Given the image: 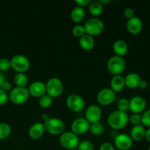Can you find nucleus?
Masks as SVG:
<instances>
[{"label": "nucleus", "instance_id": "obj_15", "mask_svg": "<svg viewBox=\"0 0 150 150\" xmlns=\"http://www.w3.org/2000/svg\"><path fill=\"white\" fill-rule=\"evenodd\" d=\"M126 28H127V32L131 35H139L143 29V21L141 18L135 16L134 17L127 21Z\"/></svg>", "mask_w": 150, "mask_h": 150}, {"label": "nucleus", "instance_id": "obj_25", "mask_svg": "<svg viewBox=\"0 0 150 150\" xmlns=\"http://www.w3.org/2000/svg\"><path fill=\"white\" fill-rule=\"evenodd\" d=\"M13 80L16 86L18 87H26L29 82V79L26 73H16Z\"/></svg>", "mask_w": 150, "mask_h": 150}, {"label": "nucleus", "instance_id": "obj_42", "mask_svg": "<svg viewBox=\"0 0 150 150\" xmlns=\"http://www.w3.org/2000/svg\"><path fill=\"white\" fill-rule=\"evenodd\" d=\"M145 139H146L148 142L150 143V128H148L146 130V133H145Z\"/></svg>", "mask_w": 150, "mask_h": 150}, {"label": "nucleus", "instance_id": "obj_23", "mask_svg": "<svg viewBox=\"0 0 150 150\" xmlns=\"http://www.w3.org/2000/svg\"><path fill=\"white\" fill-rule=\"evenodd\" d=\"M85 16H86V13H85L84 8H82L79 6L75 7L70 13V18L72 21L77 23H81L84 19Z\"/></svg>", "mask_w": 150, "mask_h": 150}, {"label": "nucleus", "instance_id": "obj_19", "mask_svg": "<svg viewBox=\"0 0 150 150\" xmlns=\"http://www.w3.org/2000/svg\"><path fill=\"white\" fill-rule=\"evenodd\" d=\"M142 77L136 73H130L125 77V86L129 89H136L139 87V83L142 81Z\"/></svg>", "mask_w": 150, "mask_h": 150}, {"label": "nucleus", "instance_id": "obj_16", "mask_svg": "<svg viewBox=\"0 0 150 150\" xmlns=\"http://www.w3.org/2000/svg\"><path fill=\"white\" fill-rule=\"evenodd\" d=\"M28 91L31 96L40 98L46 94L45 83L41 81H35L29 85Z\"/></svg>", "mask_w": 150, "mask_h": 150}, {"label": "nucleus", "instance_id": "obj_3", "mask_svg": "<svg viewBox=\"0 0 150 150\" xmlns=\"http://www.w3.org/2000/svg\"><path fill=\"white\" fill-rule=\"evenodd\" d=\"M126 67L125 60L123 57L114 55L110 57L107 62V69L113 76L121 75Z\"/></svg>", "mask_w": 150, "mask_h": 150}, {"label": "nucleus", "instance_id": "obj_20", "mask_svg": "<svg viewBox=\"0 0 150 150\" xmlns=\"http://www.w3.org/2000/svg\"><path fill=\"white\" fill-rule=\"evenodd\" d=\"M146 130L144 126L141 125L133 126L130 132V136L133 139V142H141L145 139V133Z\"/></svg>", "mask_w": 150, "mask_h": 150}, {"label": "nucleus", "instance_id": "obj_28", "mask_svg": "<svg viewBox=\"0 0 150 150\" xmlns=\"http://www.w3.org/2000/svg\"><path fill=\"white\" fill-rule=\"evenodd\" d=\"M38 103H39V105L40 107L43 108H48L52 105L53 98L47 94H45L39 98Z\"/></svg>", "mask_w": 150, "mask_h": 150}, {"label": "nucleus", "instance_id": "obj_31", "mask_svg": "<svg viewBox=\"0 0 150 150\" xmlns=\"http://www.w3.org/2000/svg\"><path fill=\"white\" fill-rule=\"evenodd\" d=\"M78 150H94L95 146L94 144L89 140H83L80 141L78 146Z\"/></svg>", "mask_w": 150, "mask_h": 150}, {"label": "nucleus", "instance_id": "obj_13", "mask_svg": "<svg viewBox=\"0 0 150 150\" xmlns=\"http://www.w3.org/2000/svg\"><path fill=\"white\" fill-rule=\"evenodd\" d=\"M102 110L98 105H90L86 108L85 112V119L89 122L90 124L100 122L102 118Z\"/></svg>", "mask_w": 150, "mask_h": 150}, {"label": "nucleus", "instance_id": "obj_33", "mask_svg": "<svg viewBox=\"0 0 150 150\" xmlns=\"http://www.w3.org/2000/svg\"><path fill=\"white\" fill-rule=\"evenodd\" d=\"M10 68H11L10 59L7 58L0 59V71L2 72V73L8 71Z\"/></svg>", "mask_w": 150, "mask_h": 150}, {"label": "nucleus", "instance_id": "obj_36", "mask_svg": "<svg viewBox=\"0 0 150 150\" xmlns=\"http://www.w3.org/2000/svg\"><path fill=\"white\" fill-rule=\"evenodd\" d=\"M123 15H124L125 17L128 20V19L134 17L135 11L133 8H131V7H126V8H125V10H123Z\"/></svg>", "mask_w": 150, "mask_h": 150}, {"label": "nucleus", "instance_id": "obj_11", "mask_svg": "<svg viewBox=\"0 0 150 150\" xmlns=\"http://www.w3.org/2000/svg\"><path fill=\"white\" fill-rule=\"evenodd\" d=\"M133 141L130 135L126 133H120L115 136L114 146L119 150H129L132 148Z\"/></svg>", "mask_w": 150, "mask_h": 150}, {"label": "nucleus", "instance_id": "obj_35", "mask_svg": "<svg viewBox=\"0 0 150 150\" xmlns=\"http://www.w3.org/2000/svg\"><path fill=\"white\" fill-rule=\"evenodd\" d=\"M9 100V95L5 91L0 89V105H3L7 103Z\"/></svg>", "mask_w": 150, "mask_h": 150}, {"label": "nucleus", "instance_id": "obj_32", "mask_svg": "<svg viewBox=\"0 0 150 150\" xmlns=\"http://www.w3.org/2000/svg\"><path fill=\"white\" fill-rule=\"evenodd\" d=\"M141 117H142V125L144 126L145 127H147L148 128H150V109L144 111Z\"/></svg>", "mask_w": 150, "mask_h": 150}, {"label": "nucleus", "instance_id": "obj_43", "mask_svg": "<svg viewBox=\"0 0 150 150\" xmlns=\"http://www.w3.org/2000/svg\"><path fill=\"white\" fill-rule=\"evenodd\" d=\"M50 118H51V117H50V116L48 115V114H45V113L42 115V121H43V123L48 121Z\"/></svg>", "mask_w": 150, "mask_h": 150}, {"label": "nucleus", "instance_id": "obj_18", "mask_svg": "<svg viewBox=\"0 0 150 150\" xmlns=\"http://www.w3.org/2000/svg\"><path fill=\"white\" fill-rule=\"evenodd\" d=\"M113 51L115 55L123 57L128 52V45L124 40H117L113 43Z\"/></svg>", "mask_w": 150, "mask_h": 150}, {"label": "nucleus", "instance_id": "obj_38", "mask_svg": "<svg viewBox=\"0 0 150 150\" xmlns=\"http://www.w3.org/2000/svg\"><path fill=\"white\" fill-rule=\"evenodd\" d=\"M92 1L90 0H76L75 3L77 4V6L79 7H82V8H84L86 7H89V4H91Z\"/></svg>", "mask_w": 150, "mask_h": 150}, {"label": "nucleus", "instance_id": "obj_21", "mask_svg": "<svg viewBox=\"0 0 150 150\" xmlns=\"http://www.w3.org/2000/svg\"><path fill=\"white\" fill-rule=\"evenodd\" d=\"M110 86L111 89L114 91L115 93L120 92L125 87V77L122 75H117L114 76L111 79L110 82Z\"/></svg>", "mask_w": 150, "mask_h": 150}, {"label": "nucleus", "instance_id": "obj_44", "mask_svg": "<svg viewBox=\"0 0 150 150\" xmlns=\"http://www.w3.org/2000/svg\"><path fill=\"white\" fill-rule=\"evenodd\" d=\"M148 150H150V146H149V147L148 148Z\"/></svg>", "mask_w": 150, "mask_h": 150}, {"label": "nucleus", "instance_id": "obj_29", "mask_svg": "<svg viewBox=\"0 0 150 150\" xmlns=\"http://www.w3.org/2000/svg\"><path fill=\"white\" fill-rule=\"evenodd\" d=\"M129 100L126 98H120L117 102V110L123 112H127V110H129Z\"/></svg>", "mask_w": 150, "mask_h": 150}, {"label": "nucleus", "instance_id": "obj_7", "mask_svg": "<svg viewBox=\"0 0 150 150\" xmlns=\"http://www.w3.org/2000/svg\"><path fill=\"white\" fill-rule=\"evenodd\" d=\"M80 142L79 136L72 131H65L59 136V143L63 148L73 150L78 147Z\"/></svg>", "mask_w": 150, "mask_h": 150}, {"label": "nucleus", "instance_id": "obj_24", "mask_svg": "<svg viewBox=\"0 0 150 150\" xmlns=\"http://www.w3.org/2000/svg\"><path fill=\"white\" fill-rule=\"evenodd\" d=\"M89 11L94 17H98L103 12V5L99 1H92L89 5Z\"/></svg>", "mask_w": 150, "mask_h": 150}, {"label": "nucleus", "instance_id": "obj_26", "mask_svg": "<svg viewBox=\"0 0 150 150\" xmlns=\"http://www.w3.org/2000/svg\"><path fill=\"white\" fill-rule=\"evenodd\" d=\"M104 130H105V127H104L103 124L101 122H98L90 124L89 131L94 136H98L102 135L103 133Z\"/></svg>", "mask_w": 150, "mask_h": 150}, {"label": "nucleus", "instance_id": "obj_4", "mask_svg": "<svg viewBox=\"0 0 150 150\" xmlns=\"http://www.w3.org/2000/svg\"><path fill=\"white\" fill-rule=\"evenodd\" d=\"M11 68L17 73H25L30 68L29 58L23 54H16L10 59Z\"/></svg>", "mask_w": 150, "mask_h": 150}, {"label": "nucleus", "instance_id": "obj_39", "mask_svg": "<svg viewBox=\"0 0 150 150\" xmlns=\"http://www.w3.org/2000/svg\"><path fill=\"white\" fill-rule=\"evenodd\" d=\"M1 89H2V90L5 91L6 92H10L13 88H12L11 83H10L9 81H4V83H2V85H1Z\"/></svg>", "mask_w": 150, "mask_h": 150}, {"label": "nucleus", "instance_id": "obj_6", "mask_svg": "<svg viewBox=\"0 0 150 150\" xmlns=\"http://www.w3.org/2000/svg\"><path fill=\"white\" fill-rule=\"evenodd\" d=\"M29 96L30 95L27 88L16 86L9 93V100L16 105H21L27 102Z\"/></svg>", "mask_w": 150, "mask_h": 150}, {"label": "nucleus", "instance_id": "obj_30", "mask_svg": "<svg viewBox=\"0 0 150 150\" xmlns=\"http://www.w3.org/2000/svg\"><path fill=\"white\" fill-rule=\"evenodd\" d=\"M72 34L74 37L76 38H81L83 35H84L86 34L85 32V29L83 25L81 24H76L72 29Z\"/></svg>", "mask_w": 150, "mask_h": 150}, {"label": "nucleus", "instance_id": "obj_34", "mask_svg": "<svg viewBox=\"0 0 150 150\" xmlns=\"http://www.w3.org/2000/svg\"><path fill=\"white\" fill-rule=\"evenodd\" d=\"M129 122H130V124L133 125V126L142 124V117H141V114H132L129 117Z\"/></svg>", "mask_w": 150, "mask_h": 150}, {"label": "nucleus", "instance_id": "obj_22", "mask_svg": "<svg viewBox=\"0 0 150 150\" xmlns=\"http://www.w3.org/2000/svg\"><path fill=\"white\" fill-rule=\"evenodd\" d=\"M95 41L94 37L85 34L79 38V45L84 51H90L95 47Z\"/></svg>", "mask_w": 150, "mask_h": 150}, {"label": "nucleus", "instance_id": "obj_9", "mask_svg": "<svg viewBox=\"0 0 150 150\" xmlns=\"http://www.w3.org/2000/svg\"><path fill=\"white\" fill-rule=\"evenodd\" d=\"M66 105L73 112H80L84 108L85 100L78 94H70L66 99Z\"/></svg>", "mask_w": 150, "mask_h": 150}, {"label": "nucleus", "instance_id": "obj_27", "mask_svg": "<svg viewBox=\"0 0 150 150\" xmlns=\"http://www.w3.org/2000/svg\"><path fill=\"white\" fill-rule=\"evenodd\" d=\"M12 128L6 122H0V140L7 139L11 135Z\"/></svg>", "mask_w": 150, "mask_h": 150}, {"label": "nucleus", "instance_id": "obj_10", "mask_svg": "<svg viewBox=\"0 0 150 150\" xmlns=\"http://www.w3.org/2000/svg\"><path fill=\"white\" fill-rule=\"evenodd\" d=\"M96 99L100 105L108 106L116 100V93L111 88H103L97 94Z\"/></svg>", "mask_w": 150, "mask_h": 150}, {"label": "nucleus", "instance_id": "obj_12", "mask_svg": "<svg viewBox=\"0 0 150 150\" xmlns=\"http://www.w3.org/2000/svg\"><path fill=\"white\" fill-rule=\"evenodd\" d=\"M129 110L133 114H140L145 111L146 108V101L144 98L136 95L129 100Z\"/></svg>", "mask_w": 150, "mask_h": 150}, {"label": "nucleus", "instance_id": "obj_40", "mask_svg": "<svg viewBox=\"0 0 150 150\" xmlns=\"http://www.w3.org/2000/svg\"><path fill=\"white\" fill-rule=\"evenodd\" d=\"M139 87L141 89H146V88L148 87V82L146 81V80H144V79H142L140 83H139Z\"/></svg>", "mask_w": 150, "mask_h": 150}, {"label": "nucleus", "instance_id": "obj_5", "mask_svg": "<svg viewBox=\"0 0 150 150\" xmlns=\"http://www.w3.org/2000/svg\"><path fill=\"white\" fill-rule=\"evenodd\" d=\"M45 131L51 135L57 136L64 132L65 124L61 119L57 117H51L47 122L43 123Z\"/></svg>", "mask_w": 150, "mask_h": 150}, {"label": "nucleus", "instance_id": "obj_17", "mask_svg": "<svg viewBox=\"0 0 150 150\" xmlns=\"http://www.w3.org/2000/svg\"><path fill=\"white\" fill-rule=\"evenodd\" d=\"M45 127L42 122H35L29 127V131H28V134H29V137L34 140H38L42 138L43 135L45 134Z\"/></svg>", "mask_w": 150, "mask_h": 150}, {"label": "nucleus", "instance_id": "obj_41", "mask_svg": "<svg viewBox=\"0 0 150 150\" xmlns=\"http://www.w3.org/2000/svg\"><path fill=\"white\" fill-rule=\"evenodd\" d=\"M6 76L2 72H0V89H1V86L2 85V83H4V81H6Z\"/></svg>", "mask_w": 150, "mask_h": 150}, {"label": "nucleus", "instance_id": "obj_2", "mask_svg": "<svg viewBox=\"0 0 150 150\" xmlns=\"http://www.w3.org/2000/svg\"><path fill=\"white\" fill-rule=\"evenodd\" d=\"M83 26L86 34L92 37L100 35L105 29V24L103 21L98 17H93L87 19Z\"/></svg>", "mask_w": 150, "mask_h": 150}, {"label": "nucleus", "instance_id": "obj_37", "mask_svg": "<svg viewBox=\"0 0 150 150\" xmlns=\"http://www.w3.org/2000/svg\"><path fill=\"white\" fill-rule=\"evenodd\" d=\"M99 150H116V149L114 144H111L110 142H103L100 146Z\"/></svg>", "mask_w": 150, "mask_h": 150}, {"label": "nucleus", "instance_id": "obj_1", "mask_svg": "<svg viewBox=\"0 0 150 150\" xmlns=\"http://www.w3.org/2000/svg\"><path fill=\"white\" fill-rule=\"evenodd\" d=\"M129 122V116L127 112L117 110L110 113L107 118V123L114 130H122L127 126Z\"/></svg>", "mask_w": 150, "mask_h": 150}, {"label": "nucleus", "instance_id": "obj_14", "mask_svg": "<svg viewBox=\"0 0 150 150\" xmlns=\"http://www.w3.org/2000/svg\"><path fill=\"white\" fill-rule=\"evenodd\" d=\"M90 123L83 117H80L73 120L71 124V131L77 136L83 135L89 131Z\"/></svg>", "mask_w": 150, "mask_h": 150}, {"label": "nucleus", "instance_id": "obj_8", "mask_svg": "<svg viewBox=\"0 0 150 150\" xmlns=\"http://www.w3.org/2000/svg\"><path fill=\"white\" fill-rule=\"evenodd\" d=\"M46 94L52 98L59 97L64 91V84L60 79L57 77H52L48 80L45 83Z\"/></svg>", "mask_w": 150, "mask_h": 150}]
</instances>
